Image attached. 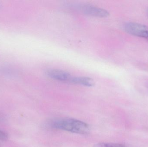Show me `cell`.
I'll return each mask as SVG.
<instances>
[{
    "instance_id": "7a4b0ae2",
    "label": "cell",
    "mask_w": 148,
    "mask_h": 147,
    "mask_svg": "<svg viewBox=\"0 0 148 147\" xmlns=\"http://www.w3.org/2000/svg\"><path fill=\"white\" fill-rule=\"evenodd\" d=\"M124 29L131 35L148 39V27L146 25L137 22H128L125 23Z\"/></svg>"
},
{
    "instance_id": "52a82bcc",
    "label": "cell",
    "mask_w": 148,
    "mask_h": 147,
    "mask_svg": "<svg viewBox=\"0 0 148 147\" xmlns=\"http://www.w3.org/2000/svg\"><path fill=\"white\" fill-rule=\"evenodd\" d=\"M8 138V135L4 131L0 130V140H7Z\"/></svg>"
},
{
    "instance_id": "6da1fadb",
    "label": "cell",
    "mask_w": 148,
    "mask_h": 147,
    "mask_svg": "<svg viewBox=\"0 0 148 147\" xmlns=\"http://www.w3.org/2000/svg\"><path fill=\"white\" fill-rule=\"evenodd\" d=\"M47 125L52 128L80 134H86L89 133L90 130L88 124L82 121L72 118L53 119L48 122Z\"/></svg>"
},
{
    "instance_id": "277c9868",
    "label": "cell",
    "mask_w": 148,
    "mask_h": 147,
    "mask_svg": "<svg viewBox=\"0 0 148 147\" xmlns=\"http://www.w3.org/2000/svg\"><path fill=\"white\" fill-rule=\"evenodd\" d=\"M47 73L49 77L53 79L62 82H68L69 83H71L73 77L66 72L56 69L49 70Z\"/></svg>"
},
{
    "instance_id": "ba28073f",
    "label": "cell",
    "mask_w": 148,
    "mask_h": 147,
    "mask_svg": "<svg viewBox=\"0 0 148 147\" xmlns=\"http://www.w3.org/2000/svg\"></svg>"
},
{
    "instance_id": "3957f363",
    "label": "cell",
    "mask_w": 148,
    "mask_h": 147,
    "mask_svg": "<svg viewBox=\"0 0 148 147\" xmlns=\"http://www.w3.org/2000/svg\"><path fill=\"white\" fill-rule=\"evenodd\" d=\"M80 10L85 14L96 17H106L109 13L107 10L90 4H84L80 7Z\"/></svg>"
},
{
    "instance_id": "8992f818",
    "label": "cell",
    "mask_w": 148,
    "mask_h": 147,
    "mask_svg": "<svg viewBox=\"0 0 148 147\" xmlns=\"http://www.w3.org/2000/svg\"><path fill=\"white\" fill-rule=\"evenodd\" d=\"M93 147H127L125 145L119 143H97Z\"/></svg>"
},
{
    "instance_id": "5b68a950",
    "label": "cell",
    "mask_w": 148,
    "mask_h": 147,
    "mask_svg": "<svg viewBox=\"0 0 148 147\" xmlns=\"http://www.w3.org/2000/svg\"><path fill=\"white\" fill-rule=\"evenodd\" d=\"M71 83L88 87H91L94 85V84L92 79L86 77H73Z\"/></svg>"
}]
</instances>
